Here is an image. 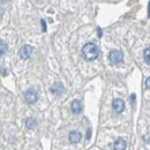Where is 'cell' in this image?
Wrapping results in <instances>:
<instances>
[{
	"label": "cell",
	"mask_w": 150,
	"mask_h": 150,
	"mask_svg": "<svg viewBox=\"0 0 150 150\" xmlns=\"http://www.w3.org/2000/svg\"><path fill=\"white\" fill-rule=\"evenodd\" d=\"M82 54H83L86 60L91 61V60L97 59V57L99 54V51H98V47H97L96 44H94V43H87L83 46V49H82Z\"/></svg>",
	"instance_id": "6da1fadb"
},
{
	"label": "cell",
	"mask_w": 150,
	"mask_h": 150,
	"mask_svg": "<svg viewBox=\"0 0 150 150\" xmlns=\"http://www.w3.org/2000/svg\"><path fill=\"white\" fill-rule=\"evenodd\" d=\"M122 58H124L122 52L119 51V50H112V51L109 53V60L111 61V64H114V65L121 62V61H122Z\"/></svg>",
	"instance_id": "7a4b0ae2"
},
{
	"label": "cell",
	"mask_w": 150,
	"mask_h": 150,
	"mask_svg": "<svg viewBox=\"0 0 150 150\" xmlns=\"http://www.w3.org/2000/svg\"><path fill=\"white\" fill-rule=\"evenodd\" d=\"M37 98H38L37 91H36L34 88H30V89H28V90L24 93V99H25L29 104H34V103H36Z\"/></svg>",
	"instance_id": "3957f363"
},
{
	"label": "cell",
	"mask_w": 150,
	"mask_h": 150,
	"mask_svg": "<svg viewBox=\"0 0 150 150\" xmlns=\"http://www.w3.org/2000/svg\"><path fill=\"white\" fill-rule=\"evenodd\" d=\"M31 53H33V47L30 45H23L21 47V50H20V57L22 59H24V60L29 59Z\"/></svg>",
	"instance_id": "277c9868"
},
{
	"label": "cell",
	"mask_w": 150,
	"mask_h": 150,
	"mask_svg": "<svg viewBox=\"0 0 150 150\" xmlns=\"http://www.w3.org/2000/svg\"><path fill=\"white\" fill-rule=\"evenodd\" d=\"M112 108L117 113H121L125 110V103H124L122 99L117 98V99H114L112 102Z\"/></svg>",
	"instance_id": "5b68a950"
},
{
	"label": "cell",
	"mask_w": 150,
	"mask_h": 150,
	"mask_svg": "<svg viewBox=\"0 0 150 150\" xmlns=\"http://www.w3.org/2000/svg\"><path fill=\"white\" fill-rule=\"evenodd\" d=\"M81 133L77 131H72L69 133V135H68V140H69V142L71 143H79L80 142V140H81Z\"/></svg>",
	"instance_id": "8992f818"
},
{
	"label": "cell",
	"mask_w": 150,
	"mask_h": 150,
	"mask_svg": "<svg viewBox=\"0 0 150 150\" xmlns=\"http://www.w3.org/2000/svg\"><path fill=\"white\" fill-rule=\"evenodd\" d=\"M126 147H127V143H126V141H125L124 139H121V137H119V139L113 143V149L114 150H125Z\"/></svg>",
	"instance_id": "52a82bcc"
},
{
	"label": "cell",
	"mask_w": 150,
	"mask_h": 150,
	"mask_svg": "<svg viewBox=\"0 0 150 150\" xmlns=\"http://www.w3.org/2000/svg\"><path fill=\"white\" fill-rule=\"evenodd\" d=\"M64 90H65V88H64V86H62L60 82H56V83L52 86V88H51L52 94L57 95V96H59V95L62 94V93H64Z\"/></svg>",
	"instance_id": "ba28073f"
},
{
	"label": "cell",
	"mask_w": 150,
	"mask_h": 150,
	"mask_svg": "<svg viewBox=\"0 0 150 150\" xmlns=\"http://www.w3.org/2000/svg\"><path fill=\"white\" fill-rule=\"evenodd\" d=\"M71 109H72V112L75 113V114L80 113L82 111V104H81V102L77 100V99L73 100V103H72V105H71Z\"/></svg>",
	"instance_id": "9c48e42d"
},
{
	"label": "cell",
	"mask_w": 150,
	"mask_h": 150,
	"mask_svg": "<svg viewBox=\"0 0 150 150\" xmlns=\"http://www.w3.org/2000/svg\"><path fill=\"white\" fill-rule=\"evenodd\" d=\"M25 126H27V128H29V129L36 128V126H37L36 119H34V118H28V119L25 120Z\"/></svg>",
	"instance_id": "30bf717a"
},
{
	"label": "cell",
	"mask_w": 150,
	"mask_h": 150,
	"mask_svg": "<svg viewBox=\"0 0 150 150\" xmlns=\"http://www.w3.org/2000/svg\"><path fill=\"white\" fill-rule=\"evenodd\" d=\"M7 51V44L4 40H0V56L5 54Z\"/></svg>",
	"instance_id": "8fae6325"
},
{
	"label": "cell",
	"mask_w": 150,
	"mask_h": 150,
	"mask_svg": "<svg viewBox=\"0 0 150 150\" xmlns=\"http://www.w3.org/2000/svg\"><path fill=\"white\" fill-rule=\"evenodd\" d=\"M143 57H144L146 62H147L148 65H150V47L146 49V51H144V53H143Z\"/></svg>",
	"instance_id": "7c38bea8"
},
{
	"label": "cell",
	"mask_w": 150,
	"mask_h": 150,
	"mask_svg": "<svg viewBox=\"0 0 150 150\" xmlns=\"http://www.w3.org/2000/svg\"><path fill=\"white\" fill-rule=\"evenodd\" d=\"M146 87H147L148 89H150V76L146 80Z\"/></svg>",
	"instance_id": "4fadbf2b"
},
{
	"label": "cell",
	"mask_w": 150,
	"mask_h": 150,
	"mask_svg": "<svg viewBox=\"0 0 150 150\" xmlns=\"http://www.w3.org/2000/svg\"><path fill=\"white\" fill-rule=\"evenodd\" d=\"M42 27H43V31H46V24L44 20H42Z\"/></svg>",
	"instance_id": "5bb4252c"
},
{
	"label": "cell",
	"mask_w": 150,
	"mask_h": 150,
	"mask_svg": "<svg viewBox=\"0 0 150 150\" xmlns=\"http://www.w3.org/2000/svg\"><path fill=\"white\" fill-rule=\"evenodd\" d=\"M90 135H91V131L88 129V134H87V139H90Z\"/></svg>",
	"instance_id": "9a60e30c"
},
{
	"label": "cell",
	"mask_w": 150,
	"mask_h": 150,
	"mask_svg": "<svg viewBox=\"0 0 150 150\" xmlns=\"http://www.w3.org/2000/svg\"><path fill=\"white\" fill-rule=\"evenodd\" d=\"M98 36H99V37H100V36H102V30H100V29H99V28H98Z\"/></svg>",
	"instance_id": "2e32d148"
},
{
	"label": "cell",
	"mask_w": 150,
	"mask_h": 150,
	"mask_svg": "<svg viewBox=\"0 0 150 150\" xmlns=\"http://www.w3.org/2000/svg\"><path fill=\"white\" fill-rule=\"evenodd\" d=\"M131 99H132V102H134V99H135V95H132Z\"/></svg>",
	"instance_id": "e0dca14e"
},
{
	"label": "cell",
	"mask_w": 150,
	"mask_h": 150,
	"mask_svg": "<svg viewBox=\"0 0 150 150\" xmlns=\"http://www.w3.org/2000/svg\"><path fill=\"white\" fill-rule=\"evenodd\" d=\"M148 13H149V15H150V1H149V8H148Z\"/></svg>",
	"instance_id": "ac0fdd59"
},
{
	"label": "cell",
	"mask_w": 150,
	"mask_h": 150,
	"mask_svg": "<svg viewBox=\"0 0 150 150\" xmlns=\"http://www.w3.org/2000/svg\"><path fill=\"white\" fill-rule=\"evenodd\" d=\"M1 13H2V12H1V9H0V16H1Z\"/></svg>",
	"instance_id": "d6986e66"
}]
</instances>
